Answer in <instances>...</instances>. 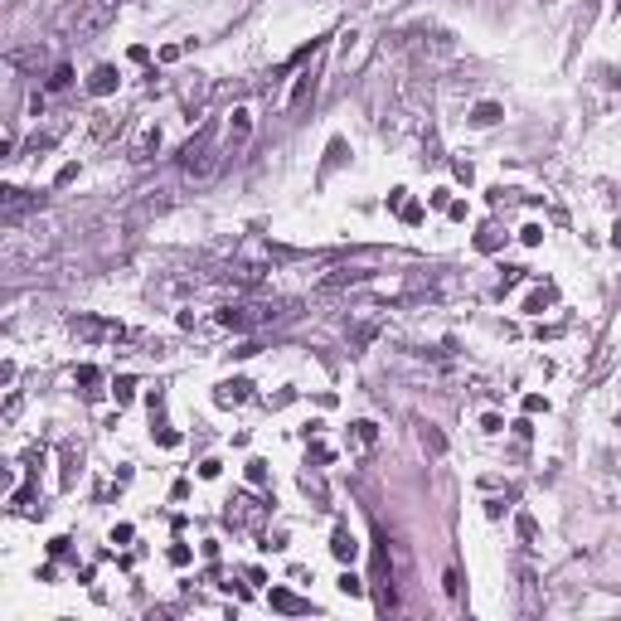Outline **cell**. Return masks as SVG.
<instances>
[{
  "mask_svg": "<svg viewBox=\"0 0 621 621\" xmlns=\"http://www.w3.org/2000/svg\"><path fill=\"white\" fill-rule=\"evenodd\" d=\"M68 88H73V68H68V63H59V68L49 73V93H68Z\"/></svg>",
  "mask_w": 621,
  "mask_h": 621,
  "instance_id": "obj_21",
  "label": "cell"
},
{
  "mask_svg": "<svg viewBox=\"0 0 621 621\" xmlns=\"http://www.w3.org/2000/svg\"><path fill=\"white\" fill-rule=\"evenodd\" d=\"M156 442H160V447H180V432L165 427V422H156Z\"/></svg>",
  "mask_w": 621,
  "mask_h": 621,
  "instance_id": "obj_27",
  "label": "cell"
},
{
  "mask_svg": "<svg viewBox=\"0 0 621 621\" xmlns=\"http://www.w3.org/2000/svg\"><path fill=\"white\" fill-rule=\"evenodd\" d=\"M519 238L534 248V243H544V228H539V223H524V228H519Z\"/></svg>",
  "mask_w": 621,
  "mask_h": 621,
  "instance_id": "obj_30",
  "label": "cell"
},
{
  "mask_svg": "<svg viewBox=\"0 0 621 621\" xmlns=\"http://www.w3.org/2000/svg\"><path fill=\"white\" fill-rule=\"evenodd\" d=\"M451 170H456V180H461V185H471V180H476V170H471V160H456Z\"/></svg>",
  "mask_w": 621,
  "mask_h": 621,
  "instance_id": "obj_33",
  "label": "cell"
},
{
  "mask_svg": "<svg viewBox=\"0 0 621 621\" xmlns=\"http://www.w3.org/2000/svg\"><path fill=\"white\" fill-rule=\"evenodd\" d=\"M248 398H253V384H248V379H223V384L214 389V403H218V408H243Z\"/></svg>",
  "mask_w": 621,
  "mask_h": 621,
  "instance_id": "obj_7",
  "label": "cell"
},
{
  "mask_svg": "<svg viewBox=\"0 0 621 621\" xmlns=\"http://www.w3.org/2000/svg\"><path fill=\"white\" fill-rule=\"evenodd\" d=\"M287 315V306L282 301H238V306H218V325L223 330H262V325H272V320H282Z\"/></svg>",
  "mask_w": 621,
  "mask_h": 621,
  "instance_id": "obj_2",
  "label": "cell"
},
{
  "mask_svg": "<svg viewBox=\"0 0 621 621\" xmlns=\"http://www.w3.org/2000/svg\"><path fill=\"white\" fill-rule=\"evenodd\" d=\"M495 243H500V228H495V223H486V228L476 233V248H481V253H491Z\"/></svg>",
  "mask_w": 621,
  "mask_h": 621,
  "instance_id": "obj_25",
  "label": "cell"
},
{
  "mask_svg": "<svg viewBox=\"0 0 621 621\" xmlns=\"http://www.w3.org/2000/svg\"><path fill=\"white\" fill-rule=\"evenodd\" d=\"M112 15H117V0H88V5L68 10V15H63V24H68V29H78V39H88V34H98V29H103Z\"/></svg>",
  "mask_w": 621,
  "mask_h": 621,
  "instance_id": "obj_3",
  "label": "cell"
},
{
  "mask_svg": "<svg viewBox=\"0 0 621 621\" xmlns=\"http://www.w3.org/2000/svg\"><path fill=\"white\" fill-rule=\"evenodd\" d=\"M515 529H519V539H524V544H534V534H539V524H534L529 515H519V519H515Z\"/></svg>",
  "mask_w": 621,
  "mask_h": 621,
  "instance_id": "obj_28",
  "label": "cell"
},
{
  "mask_svg": "<svg viewBox=\"0 0 621 621\" xmlns=\"http://www.w3.org/2000/svg\"><path fill=\"white\" fill-rule=\"evenodd\" d=\"M330 456H335V451H330V447H320V442H310V461H315V466H325V461H330Z\"/></svg>",
  "mask_w": 621,
  "mask_h": 621,
  "instance_id": "obj_34",
  "label": "cell"
},
{
  "mask_svg": "<svg viewBox=\"0 0 621 621\" xmlns=\"http://www.w3.org/2000/svg\"><path fill=\"white\" fill-rule=\"evenodd\" d=\"M262 548H272V553H282V548H287V534H282V529H277V534H267V544H262Z\"/></svg>",
  "mask_w": 621,
  "mask_h": 621,
  "instance_id": "obj_37",
  "label": "cell"
},
{
  "mask_svg": "<svg viewBox=\"0 0 621 621\" xmlns=\"http://www.w3.org/2000/svg\"><path fill=\"white\" fill-rule=\"evenodd\" d=\"M78 466H83V451H78V447H63V471H59V486H73V481H78Z\"/></svg>",
  "mask_w": 621,
  "mask_h": 621,
  "instance_id": "obj_19",
  "label": "cell"
},
{
  "mask_svg": "<svg viewBox=\"0 0 621 621\" xmlns=\"http://www.w3.org/2000/svg\"><path fill=\"white\" fill-rule=\"evenodd\" d=\"M218 121H204L185 146H180V156H175V165L190 175V180H209L214 170H218Z\"/></svg>",
  "mask_w": 621,
  "mask_h": 621,
  "instance_id": "obj_1",
  "label": "cell"
},
{
  "mask_svg": "<svg viewBox=\"0 0 621 621\" xmlns=\"http://www.w3.org/2000/svg\"><path fill=\"white\" fill-rule=\"evenodd\" d=\"M117 83H121V73H117L112 63H98V68L88 73V93H93V98H112Z\"/></svg>",
  "mask_w": 621,
  "mask_h": 621,
  "instance_id": "obj_10",
  "label": "cell"
},
{
  "mask_svg": "<svg viewBox=\"0 0 621 621\" xmlns=\"http://www.w3.org/2000/svg\"><path fill=\"white\" fill-rule=\"evenodd\" d=\"M544 408H548V403H544L539 394H529V398H524V413H544Z\"/></svg>",
  "mask_w": 621,
  "mask_h": 621,
  "instance_id": "obj_38",
  "label": "cell"
},
{
  "mask_svg": "<svg viewBox=\"0 0 621 621\" xmlns=\"http://www.w3.org/2000/svg\"><path fill=\"white\" fill-rule=\"evenodd\" d=\"M190 558H195V553H190V544H175V548H170V563H175V568H185Z\"/></svg>",
  "mask_w": 621,
  "mask_h": 621,
  "instance_id": "obj_31",
  "label": "cell"
},
{
  "mask_svg": "<svg viewBox=\"0 0 621 621\" xmlns=\"http://www.w3.org/2000/svg\"><path fill=\"white\" fill-rule=\"evenodd\" d=\"M481 432H491V437H495V432H505V422H500V413H486V417H481Z\"/></svg>",
  "mask_w": 621,
  "mask_h": 621,
  "instance_id": "obj_32",
  "label": "cell"
},
{
  "mask_svg": "<svg viewBox=\"0 0 621 621\" xmlns=\"http://www.w3.org/2000/svg\"><path fill=\"white\" fill-rule=\"evenodd\" d=\"M617 248H621V223H617Z\"/></svg>",
  "mask_w": 621,
  "mask_h": 621,
  "instance_id": "obj_39",
  "label": "cell"
},
{
  "mask_svg": "<svg viewBox=\"0 0 621 621\" xmlns=\"http://www.w3.org/2000/svg\"><path fill=\"white\" fill-rule=\"evenodd\" d=\"M73 384L93 398V394H98V384H103V369H98V364H78V369H73Z\"/></svg>",
  "mask_w": 621,
  "mask_h": 621,
  "instance_id": "obj_17",
  "label": "cell"
},
{
  "mask_svg": "<svg viewBox=\"0 0 621 621\" xmlns=\"http://www.w3.org/2000/svg\"><path fill=\"white\" fill-rule=\"evenodd\" d=\"M359 282H369L364 267H340V272H330L320 287H325V292H340V287H359Z\"/></svg>",
  "mask_w": 621,
  "mask_h": 621,
  "instance_id": "obj_15",
  "label": "cell"
},
{
  "mask_svg": "<svg viewBox=\"0 0 621 621\" xmlns=\"http://www.w3.org/2000/svg\"><path fill=\"white\" fill-rule=\"evenodd\" d=\"M422 447H427L432 456H442V451H447V437H442V432H437V427L427 422V427H422Z\"/></svg>",
  "mask_w": 621,
  "mask_h": 621,
  "instance_id": "obj_23",
  "label": "cell"
},
{
  "mask_svg": "<svg viewBox=\"0 0 621 621\" xmlns=\"http://www.w3.org/2000/svg\"><path fill=\"white\" fill-rule=\"evenodd\" d=\"M335 588H340L345 597H359V592H364V583H359L354 573H340V583H335Z\"/></svg>",
  "mask_w": 621,
  "mask_h": 621,
  "instance_id": "obj_26",
  "label": "cell"
},
{
  "mask_svg": "<svg viewBox=\"0 0 621 621\" xmlns=\"http://www.w3.org/2000/svg\"><path fill=\"white\" fill-rule=\"evenodd\" d=\"M345 442H350V451H369V447L379 442V427H374L369 417H359V422H350V437H345Z\"/></svg>",
  "mask_w": 621,
  "mask_h": 621,
  "instance_id": "obj_12",
  "label": "cell"
},
{
  "mask_svg": "<svg viewBox=\"0 0 621 621\" xmlns=\"http://www.w3.org/2000/svg\"><path fill=\"white\" fill-rule=\"evenodd\" d=\"M68 330H73V340H121L126 335L117 320H103V315H73Z\"/></svg>",
  "mask_w": 621,
  "mask_h": 621,
  "instance_id": "obj_5",
  "label": "cell"
},
{
  "mask_svg": "<svg viewBox=\"0 0 621 621\" xmlns=\"http://www.w3.org/2000/svg\"><path fill=\"white\" fill-rule=\"evenodd\" d=\"M223 519H228L233 529H257V524L267 519V505H262V500H257L253 491H243V495H233V500H228Z\"/></svg>",
  "mask_w": 621,
  "mask_h": 621,
  "instance_id": "obj_4",
  "label": "cell"
},
{
  "mask_svg": "<svg viewBox=\"0 0 621 621\" xmlns=\"http://www.w3.org/2000/svg\"><path fill=\"white\" fill-rule=\"evenodd\" d=\"M345 156H350V146H345V141L335 136V141L325 146V170H335V165H345Z\"/></svg>",
  "mask_w": 621,
  "mask_h": 621,
  "instance_id": "obj_22",
  "label": "cell"
},
{
  "mask_svg": "<svg viewBox=\"0 0 621 621\" xmlns=\"http://www.w3.org/2000/svg\"><path fill=\"white\" fill-rule=\"evenodd\" d=\"M267 602H272V612H282V617H310V612H315L310 597H297V592H287V588H272Z\"/></svg>",
  "mask_w": 621,
  "mask_h": 621,
  "instance_id": "obj_6",
  "label": "cell"
},
{
  "mask_svg": "<svg viewBox=\"0 0 621 621\" xmlns=\"http://www.w3.org/2000/svg\"><path fill=\"white\" fill-rule=\"evenodd\" d=\"M248 136H253V112L238 107V112H233V126H228V156H238V151L248 146Z\"/></svg>",
  "mask_w": 621,
  "mask_h": 621,
  "instance_id": "obj_9",
  "label": "cell"
},
{
  "mask_svg": "<svg viewBox=\"0 0 621 621\" xmlns=\"http://www.w3.org/2000/svg\"><path fill=\"white\" fill-rule=\"evenodd\" d=\"M500 117H505V107L500 103H476L471 107V126H495Z\"/></svg>",
  "mask_w": 621,
  "mask_h": 621,
  "instance_id": "obj_18",
  "label": "cell"
},
{
  "mask_svg": "<svg viewBox=\"0 0 621 621\" xmlns=\"http://www.w3.org/2000/svg\"><path fill=\"white\" fill-rule=\"evenodd\" d=\"M243 471H248V486H267V461H262V456H253Z\"/></svg>",
  "mask_w": 621,
  "mask_h": 621,
  "instance_id": "obj_24",
  "label": "cell"
},
{
  "mask_svg": "<svg viewBox=\"0 0 621 621\" xmlns=\"http://www.w3.org/2000/svg\"><path fill=\"white\" fill-rule=\"evenodd\" d=\"M131 394H136V379H131V374H117V379H112V398H117V408H126Z\"/></svg>",
  "mask_w": 621,
  "mask_h": 621,
  "instance_id": "obj_20",
  "label": "cell"
},
{
  "mask_svg": "<svg viewBox=\"0 0 621 621\" xmlns=\"http://www.w3.org/2000/svg\"><path fill=\"white\" fill-rule=\"evenodd\" d=\"M160 151V126H141V136L131 141V160H151Z\"/></svg>",
  "mask_w": 621,
  "mask_h": 621,
  "instance_id": "obj_14",
  "label": "cell"
},
{
  "mask_svg": "<svg viewBox=\"0 0 621 621\" xmlns=\"http://www.w3.org/2000/svg\"><path fill=\"white\" fill-rule=\"evenodd\" d=\"M398 218H403V223H422V204H413V200H403V209H398Z\"/></svg>",
  "mask_w": 621,
  "mask_h": 621,
  "instance_id": "obj_29",
  "label": "cell"
},
{
  "mask_svg": "<svg viewBox=\"0 0 621 621\" xmlns=\"http://www.w3.org/2000/svg\"><path fill=\"white\" fill-rule=\"evenodd\" d=\"M553 301H558V292H553V287L544 282L539 292H529V297H524V310H529V315H544V310L553 306Z\"/></svg>",
  "mask_w": 621,
  "mask_h": 621,
  "instance_id": "obj_16",
  "label": "cell"
},
{
  "mask_svg": "<svg viewBox=\"0 0 621 621\" xmlns=\"http://www.w3.org/2000/svg\"><path fill=\"white\" fill-rule=\"evenodd\" d=\"M218 471H223V461H214V456H209V461H200V476H204V481H214Z\"/></svg>",
  "mask_w": 621,
  "mask_h": 621,
  "instance_id": "obj_36",
  "label": "cell"
},
{
  "mask_svg": "<svg viewBox=\"0 0 621 621\" xmlns=\"http://www.w3.org/2000/svg\"><path fill=\"white\" fill-rule=\"evenodd\" d=\"M131 539H136L131 524H117V529H112V544H131Z\"/></svg>",
  "mask_w": 621,
  "mask_h": 621,
  "instance_id": "obj_35",
  "label": "cell"
},
{
  "mask_svg": "<svg viewBox=\"0 0 621 621\" xmlns=\"http://www.w3.org/2000/svg\"><path fill=\"white\" fill-rule=\"evenodd\" d=\"M0 204H5V223H20V214H24V209H34L39 200H34L29 190H15V185H5V190H0Z\"/></svg>",
  "mask_w": 621,
  "mask_h": 621,
  "instance_id": "obj_8",
  "label": "cell"
},
{
  "mask_svg": "<svg viewBox=\"0 0 621 621\" xmlns=\"http://www.w3.org/2000/svg\"><path fill=\"white\" fill-rule=\"evenodd\" d=\"M330 553H335L340 563H354V558H359V544H354V534H350L345 524H335V534H330Z\"/></svg>",
  "mask_w": 621,
  "mask_h": 621,
  "instance_id": "obj_13",
  "label": "cell"
},
{
  "mask_svg": "<svg viewBox=\"0 0 621 621\" xmlns=\"http://www.w3.org/2000/svg\"><path fill=\"white\" fill-rule=\"evenodd\" d=\"M315 88H320V78H315V68H306L297 83H292V98H287V112H301V107L315 98Z\"/></svg>",
  "mask_w": 621,
  "mask_h": 621,
  "instance_id": "obj_11",
  "label": "cell"
}]
</instances>
